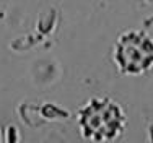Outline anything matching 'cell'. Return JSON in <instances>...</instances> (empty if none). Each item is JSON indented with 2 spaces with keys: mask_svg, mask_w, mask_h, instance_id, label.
Masks as SVG:
<instances>
[{
  "mask_svg": "<svg viewBox=\"0 0 153 143\" xmlns=\"http://www.w3.org/2000/svg\"><path fill=\"white\" fill-rule=\"evenodd\" d=\"M114 57L122 72L142 73L153 65V41L142 31H129L119 38Z\"/></svg>",
  "mask_w": 153,
  "mask_h": 143,
  "instance_id": "2",
  "label": "cell"
},
{
  "mask_svg": "<svg viewBox=\"0 0 153 143\" xmlns=\"http://www.w3.org/2000/svg\"><path fill=\"white\" fill-rule=\"evenodd\" d=\"M78 122L82 127V135L86 140L106 142L116 138L126 125L121 106L111 99L94 98L80 111Z\"/></svg>",
  "mask_w": 153,
  "mask_h": 143,
  "instance_id": "1",
  "label": "cell"
}]
</instances>
